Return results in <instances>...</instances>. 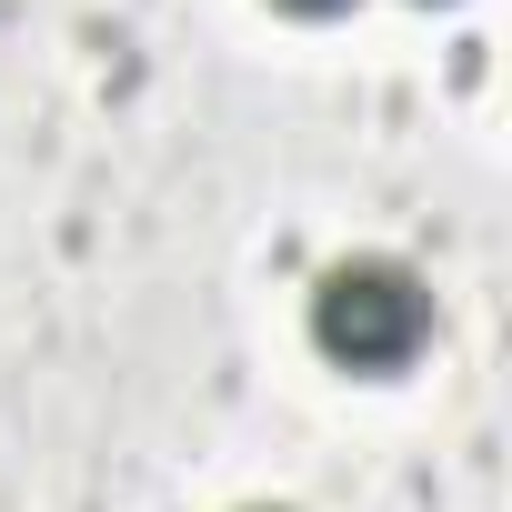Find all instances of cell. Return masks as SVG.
<instances>
[{
  "mask_svg": "<svg viewBox=\"0 0 512 512\" xmlns=\"http://www.w3.org/2000/svg\"><path fill=\"white\" fill-rule=\"evenodd\" d=\"M432 282L402 262V251H352L312 282V352L332 372H362V382H392L432 352Z\"/></svg>",
  "mask_w": 512,
  "mask_h": 512,
  "instance_id": "1",
  "label": "cell"
},
{
  "mask_svg": "<svg viewBox=\"0 0 512 512\" xmlns=\"http://www.w3.org/2000/svg\"><path fill=\"white\" fill-rule=\"evenodd\" d=\"M272 11H292V21H332V11H352V0H272Z\"/></svg>",
  "mask_w": 512,
  "mask_h": 512,
  "instance_id": "2",
  "label": "cell"
},
{
  "mask_svg": "<svg viewBox=\"0 0 512 512\" xmlns=\"http://www.w3.org/2000/svg\"><path fill=\"white\" fill-rule=\"evenodd\" d=\"M241 512H292V502H241Z\"/></svg>",
  "mask_w": 512,
  "mask_h": 512,
  "instance_id": "3",
  "label": "cell"
}]
</instances>
